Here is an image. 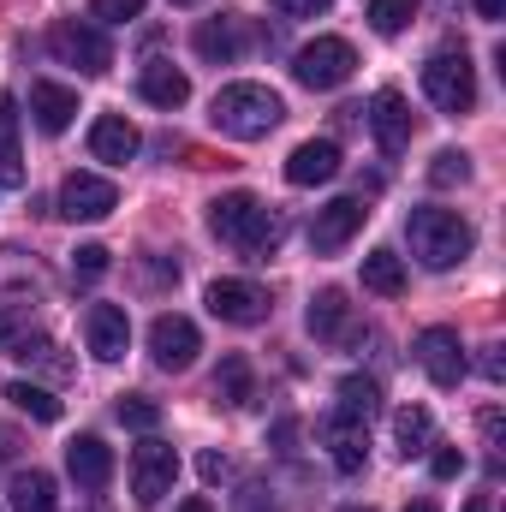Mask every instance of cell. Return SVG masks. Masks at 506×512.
<instances>
[{"mask_svg": "<svg viewBox=\"0 0 506 512\" xmlns=\"http://www.w3.org/2000/svg\"><path fill=\"white\" fill-rule=\"evenodd\" d=\"M209 233H215L221 245L245 251V256H274L286 221H280L262 197H251V191H227V197L209 203Z\"/></svg>", "mask_w": 506, "mask_h": 512, "instance_id": "cell-1", "label": "cell"}, {"mask_svg": "<svg viewBox=\"0 0 506 512\" xmlns=\"http://www.w3.org/2000/svg\"><path fill=\"white\" fill-rule=\"evenodd\" d=\"M280 120H286V102L268 84H227L209 102V126L221 131V137H233V143H256V137H268V131L280 126Z\"/></svg>", "mask_w": 506, "mask_h": 512, "instance_id": "cell-2", "label": "cell"}, {"mask_svg": "<svg viewBox=\"0 0 506 512\" xmlns=\"http://www.w3.org/2000/svg\"><path fill=\"white\" fill-rule=\"evenodd\" d=\"M405 239H411V256H417L423 268H435V274L459 268V262L471 256V245H477L471 221H465V215H453V209H411Z\"/></svg>", "mask_w": 506, "mask_h": 512, "instance_id": "cell-3", "label": "cell"}, {"mask_svg": "<svg viewBox=\"0 0 506 512\" xmlns=\"http://www.w3.org/2000/svg\"><path fill=\"white\" fill-rule=\"evenodd\" d=\"M423 96L441 108V114H471L477 108V72H471V60H465V48L453 54H429L423 60Z\"/></svg>", "mask_w": 506, "mask_h": 512, "instance_id": "cell-4", "label": "cell"}, {"mask_svg": "<svg viewBox=\"0 0 506 512\" xmlns=\"http://www.w3.org/2000/svg\"><path fill=\"white\" fill-rule=\"evenodd\" d=\"M352 72H358V54H352L346 36H316V42H304L292 54V78L304 90H340Z\"/></svg>", "mask_w": 506, "mask_h": 512, "instance_id": "cell-5", "label": "cell"}, {"mask_svg": "<svg viewBox=\"0 0 506 512\" xmlns=\"http://www.w3.org/2000/svg\"><path fill=\"white\" fill-rule=\"evenodd\" d=\"M173 483H179V453L149 435V441L131 453V501H137V507H161V501L173 495Z\"/></svg>", "mask_w": 506, "mask_h": 512, "instance_id": "cell-6", "label": "cell"}, {"mask_svg": "<svg viewBox=\"0 0 506 512\" xmlns=\"http://www.w3.org/2000/svg\"><path fill=\"white\" fill-rule=\"evenodd\" d=\"M48 48H54V54H60L66 66L90 72V78H102V72L114 66V48H108V36H102L96 24H78V18L54 24V30H48Z\"/></svg>", "mask_w": 506, "mask_h": 512, "instance_id": "cell-7", "label": "cell"}, {"mask_svg": "<svg viewBox=\"0 0 506 512\" xmlns=\"http://www.w3.org/2000/svg\"><path fill=\"white\" fill-rule=\"evenodd\" d=\"M364 221H370V203H364V197H334L328 209H316V221H310V245H316V256L346 251V245L364 233Z\"/></svg>", "mask_w": 506, "mask_h": 512, "instance_id": "cell-8", "label": "cell"}, {"mask_svg": "<svg viewBox=\"0 0 506 512\" xmlns=\"http://www.w3.org/2000/svg\"><path fill=\"white\" fill-rule=\"evenodd\" d=\"M114 209H120L114 179H102V173H66V185H60V215L66 221H108Z\"/></svg>", "mask_w": 506, "mask_h": 512, "instance_id": "cell-9", "label": "cell"}, {"mask_svg": "<svg viewBox=\"0 0 506 512\" xmlns=\"http://www.w3.org/2000/svg\"><path fill=\"white\" fill-rule=\"evenodd\" d=\"M197 352H203V334H197L191 316H155L149 322V358L161 370H191Z\"/></svg>", "mask_w": 506, "mask_h": 512, "instance_id": "cell-10", "label": "cell"}, {"mask_svg": "<svg viewBox=\"0 0 506 512\" xmlns=\"http://www.w3.org/2000/svg\"><path fill=\"white\" fill-rule=\"evenodd\" d=\"M417 364L435 387H459L465 382V346L453 328H423L417 334Z\"/></svg>", "mask_w": 506, "mask_h": 512, "instance_id": "cell-11", "label": "cell"}, {"mask_svg": "<svg viewBox=\"0 0 506 512\" xmlns=\"http://www.w3.org/2000/svg\"><path fill=\"white\" fill-rule=\"evenodd\" d=\"M209 316H221L233 328H256V322H268V292L251 286V280H215L209 286Z\"/></svg>", "mask_w": 506, "mask_h": 512, "instance_id": "cell-12", "label": "cell"}, {"mask_svg": "<svg viewBox=\"0 0 506 512\" xmlns=\"http://www.w3.org/2000/svg\"><path fill=\"white\" fill-rule=\"evenodd\" d=\"M322 447H328V459H334V471L340 477H358L364 465H370V423H352V417H328L322 423Z\"/></svg>", "mask_w": 506, "mask_h": 512, "instance_id": "cell-13", "label": "cell"}, {"mask_svg": "<svg viewBox=\"0 0 506 512\" xmlns=\"http://www.w3.org/2000/svg\"><path fill=\"white\" fill-rule=\"evenodd\" d=\"M84 340H90V352L102 358V364H120L131 346V322L120 304H90L84 310Z\"/></svg>", "mask_w": 506, "mask_h": 512, "instance_id": "cell-14", "label": "cell"}, {"mask_svg": "<svg viewBox=\"0 0 506 512\" xmlns=\"http://www.w3.org/2000/svg\"><path fill=\"white\" fill-rule=\"evenodd\" d=\"M72 114H78V90H66L54 78H36L30 84V120H36L42 137H60V131L72 126Z\"/></svg>", "mask_w": 506, "mask_h": 512, "instance_id": "cell-15", "label": "cell"}, {"mask_svg": "<svg viewBox=\"0 0 506 512\" xmlns=\"http://www.w3.org/2000/svg\"><path fill=\"white\" fill-rule=\"evenodd\" d=\"M334 173H340V143L334 137H310V143H298L286 155V179L292 185H328Z\"/></svg>", "mask_w": 506, "mask_h": 512, "instance_id": "cell-16", "label": "cell"}, {"mask_svg": "<svg viewBox=\"0 0 506 512\" xmlns=\"http://www.w3.org/2000/svg\"><path fill=\"white\" fill-rule=\"evenodd\" d=\"M66 471H72L78 489H108V483H114V453H108V441H102V435H78V441L66 447Z\"/></svg>", "mask_w": 506, "mask_h": 512, "instance_id": "cell-17", "label": "cell"}, {"mask_svg": "<svg viewBox=\"0 0 506 512\" xmlns=\"http://www.w3.org/2000/svg\"><path fill=\"white\" fill-rule=\"evenodd\" d=\"M137 96L149 102V108H185L191 102V78L179 72V66H167V60H149L143 72H137Z\"/></svg>", "mask_w": 506, "mask_h": 512, "instance_id": "cell-18", "label": "cell"}, {"mask_svg": "<svg viewBox=\"0 0 506 512\" xmlns=\"http://www.w3.org/2000/svg\"><path fill=\"white\" fill-rule=\"evenodd\" d=\"M370 131H376L381 155H399L411 143V108H405L399 90H381L376 102H370Z\"/></svg>", "mask_w": 506, "mask_h": 512, "instance_id": "cell-19", "label": "cell"}, {"mask_svg": "<svg viewBox=\"0 0 506 512\" xmlns=\"http://www.w3.org/2000/svg\"><path fill=\"white\" fill-rule=\"evenodd\" d=\"M137 149H143V137H137V126H131L126 114H102V120L90 126V155L108 161V167H126Z\"/></svg>", "mask_w": 506, "mask_h": 512, "instance_id": "cell-20", "label": "cell"}, {"mask_svg": "<svg viewBox=\"0 0 506 512\" xmlns=\"http://www.w3.org/2000/svg\"><path fill=\"white\" fill-rule=\"evenodd\" d=\"M310 334L316 340H346V328H352V304H346V292L340 286H322L316 298H310Z\"/></svg>", "mask_w": 506, "mask_h": 512, "instance_id": "cell-21", "label": "cell"}, {"mask_svg": "<svg viewBox=\"0 0 506 512\" xmlns=\"http://www.w3.org/2000/svg\"><path fill=\"white\" fill-rule=\"evenodd\" d=\"M197 54H203L209 66H233V60L245 54L239 24H233V18H203V24H197Z\"/></svg>", "mask_w": 506, "mask_h": 512, "instance_id": "cell-22", "label": "cell"}, {"mask_svg": "<svg viewBox=\"0 0 506 512\" xmlns=\"http://www.w3.org/2000/svg\"><path fill=\"white\" fill-rule=\"evenodd\" d=\"M6 501H12V512H60V501H54V477L48 471H12V483H6Z\"/></svg>", "mask_w": 506, "mask_h": 512, "instance_id": "cell-23", "label": "cell"}, {"mask_svg": "<svg viewBox=\"0 0 506 512\" xmlns=\"http://www.w3.org/2000/svg\"><path fill=\"white\" fill-rule=\"evenodd\" d=\"M393 441H399L405 459L429 453V447H435V417H429V405H405V411L393 417Z\"/></svg>", "mask_w": 506, "mask_h": 512, "instance_id": "cell-24", "label": "cell"}, {"mask_svg": "<svg viewBox=\"0 0 506 512\" xmlns=\"http://www.w3.org/2000/svg\"><path fill=\"white\" fill-rule=\"evenodd\" d=\"M215 399H221V405H233V411H239V405H251V399H256L251 358H239V352H233V358H221V370H215Z\"/></svg>", "mask_w": 506, "mask_h": 512, "instance_id": "cell-25", "label": "cell"}, {"mask_svg": "<svg viewBox=\"0 0 506 512\" xmlns=\"http://www.w3.org/2000/svg\"><path fill=\"white\" fill-rule=\"evenodd\" d=\"M0 185H24V167H18V102L0 96Z\"/></svg>", "mask_w": 506, "mask_h": 512, "instance_id": "cell-26", "label": "cell"}, {"mask_svg": "<svg viewBox=\"0 0 506 512\" xmlns=\"http://www.w3.org/2000/svg\"><path fill=\"white\" fill-rule=\"evenodd\" d=\"M381 411V387L370 376H346L340 382V417H352V423H370Z\"/></svg>", "mask_w": 506, "mask_h": 512, "instance_id": "cell-27", "label": "cell"}, {"mask_svg": "<svg viewBox=\"0 0 506 512\" xmlns=\"http://www.w3.org/2000/svg\"><path fill=\"white\" fill-rule=\"evenodd\" d=\"M364 286L381 292V298H399V292H405V262L393 251H370L364 256Z\"/></svg>", "mask_w": 506, "mask_h": 512, "instance_id": "cell-28", "label": "cell"}, {"mask_svg": "<svg viewBox=\"0 0 506 512\" xmlns=\"http://www.w3.org/2000/svg\"><path fill=\"white\" fill-rule=\"evenodd\" d=\"M6 399L24 411V417H36V423H60V399L48 393V387H36V382H12L6 387Z\"/></svg>", "mask_w": 506, "mask_h": 512, "instance_id": "cell-29", "label": "cell"}, {"mask_svg": "<svg viewBox=\"0 0 506 512\" xmlns=\"http://www.w3.org/2000/svg\"><path fill=\"white\" fill-rule=\"evenodd\" d=\"M364 18H370V30H376V36H399V30L417 18V0H370V12H364Z\"/></svg>", "mask_w": 506, "mask_h": 512, "instance_id": "cell-30", "label": "cell"}, {"mask_svg": "<svg viewBox=\"0 0 506 512\" xmlns=\"http://www.w3.org/2000/svg\"><path fill=\"white\" fill-rule=\"evenodd\" d=\"M465 179H471V155H465V149H441V155L429 161V185L447 191V185H465Z\"/></svg>", "mask_w": 506, "mask_h": 512, "instance_id": "cell-31", "label": "cell"}, {"mask_svg": "<svg viewBox=\"0 0 506 512\" xmlns=\"http://www.w3.org/2000/svg\"><path fill=\"white\" fill-rule=\"evenodd\" d=\"M120 423L149 435V429L161 423V405H155V399H143V393H126V399H120Z\"/></svg>", "mask_w": 506, "mask_h": 512, "instance_id": "cell-32", "label": "cell"}, {"mask_svg": "<svg viewBox=\"0 0 506 512\" xmlns=\"http://www.w3.org/2000/svg\"><path fill=\"white\" fill-rule=\"evenodd\" d=\"M72 268H78L84 280H96V274H108V251H102V245H78V251H72Z\"/></svg>", "mask_w": 506, "mask_h": 512, "instance_id": "cell-33", "label": "cell"}, {"mask_svg": "<svg viewBox=\"0 0 506 512\" xmlns=\"http://www.w3.org/2000/svg\"><path fill=\"white\" fill-rule=\"evenodd\" d=\"M429 471L447 483V477H459V471H465V453H459V447H435V453H429Z\"/></svg>", "mask_w": 506, "mask_h": 512, "instance_id": "cell-34", "label": "cell"}, {"mask_svg": "<svg viewBox=\"0 0 506 512\" xmlns=\"http://www.w3.org/2000/svg\"><path fill=\"white\" fill-rule=\"evenodd\" d=\"M143 12V0H96V18H108V24H131Z\"/></svg>", "mask_w": 506, "mask_h": 512, "instance_id": "cell-35", "label": "cell"}, {"mask_svg": "<svg viewBox=\"0 0 506 512\" xmlns=\"http://www.w3.org/2000/svg\"><path fill=\"white\" fill-rule=\"evenodd\" d=\"M334 0H274V12H286V18H316V12H328Z\"/></svg>", "mask_w": 506, "mask_h": 512, "instance_id": "cell-36", "label": "cell"}, {"mask_svg": "<svg viewBox=\"0 0 506 512\" xmlns=\"http://www.w3.org/2000/svg\"><path fill=\"white\" fill-rule=\"evenodd\" d=\"M197 471H203L209 483H221V477H227L233 465H227V453H203V459H197Z\"/></svg>", "mask_w": 506, "mask_h": 512, "instance_id": "cell-37", "label": "cell"}, {"mask_svg": "<svg viewBox=\"0 0 506 512\" xmlns=\"http://www.w3.org/2000/svg\"><path fill=\"white\" fill-rule=\"evenodd\" d=\"M483 376H489V382H501V376H506V358H501V346H483Z\"/></svg>", "mask_w": 506, "mask_h": 512, "instance_id": "cell-38", "label": "cell"}, {"mask_svg": "<svg viewBox=\"0 0 506 512\" xmlns=\"http://www.w3.org/2000/svg\"><path fill=\"white\" fill-rule=\"evenodd\" d=\"M477 12H483V18L495 24V18H506V0H477Z\"/></svg>", "mask_w": 506, "mask_h": 512, "instance_id": "cell-39", "label": "cell"}, {"mask_svg": "<svg viewBox=\"0 0 506 512\" xmlns=\"http://www.w3.org/2000/svg\"><path fill=\"white\" fill-rule=\"evenodd\" d=\"M465 512H495V501H489V495H471V501H465Z\"/></svg>", "mask_w": 506, "mask_h": 512, "instance_id": "cell-40", "label": "cell"}, {"mask_svg": "<svg viewBox=\"0 0 506 512\" xmlns=\"http://www.w3.org/2000/svg\"><path fill=\"white\" fill-rule=\"evenodd\" d=\"M179 512H215V507H209L203 495H191V501H179Z\"/></svg>", "mask_w": 506, "mask_h": 512, "instance_id": "cell-41", "label": "cell"}, {"mask_svg": "<svg viewBox=\"0 0 506 512\" xmlns=\"http://www.w3.org/2000/svg\"><path fill=\"white\" fill-rule=\"evenodd\" d=\"M405 512H441V507H435V501H411Z\"/></svg>", "mask_w": 506, "mask_h": 512, "instance_id": "cell-42", "label": "cell"}, {"mask_svg": "<svg viewBox=\"0 0 506 512\" xmlns=\"http://www.w3.org/2000/svg\"><path fill=\"white\" fill-rule=\"evenodd\" d=\"M173 6H203V0H173Z\"/></svg>", "mask_w": 506, "mask_h": 512, "instance_id": "cell-43", "label": "cell"}, {"mask_svg": "<svg viewBox=\"0 0 506 512\" xmlns=\"http://www.w3.org/2000/svg\"><path fill=\"white\" fill-rule=\"evenodd\" d=\"M340 512H370V507H340Z\"/></svg>", "mask_w": 506, "mask_h": 512, "instance_id": "cell-44", "label": "cell"}]
</instances>
